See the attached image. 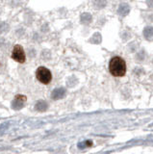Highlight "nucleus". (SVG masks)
<instances>
[{
    "label": "nucleus",
    "mask_w": 153,
    "mask_h": 154,
    "mask_svg": "<svg viewBox=\"0 0 153 154\" xmlns=\"http://www.w3.org/2000/svg\"><path fill=\"white\" fill-rule=\"evenodd\" d=\"M110 73L115 77H122L126 73V63L121 57H114L109 63Z\"/></svg>",
    "instance_id": "f257e3e1"
},
{
    "label": "nucleus",
    "mask_w": 153,
    "mask_h": 154,
    "mask_svg": "<svg viewBox=\"0 0 153 154\" xmlns=\"http://www.w3.org/2000/svg\"><path fill=\"white\" fill-rule=\"evenodd\" d=\"M36 77L41 83L42 84H49L52 80V74L48 69L45 66H40L36 71Z\"/></svg>",
    "instance_id": "f03ea898"
},
{
    "label": "nucleus",
    "mask_w": 153,
    "mask_h": 154,
    "mask_svg": "<svg viewBox=\"0 0 153 154\" xmlns=\"http://www.w3.org/2000/svg\"><path fill=\"white\" fill-rule=\"evenodd\" d=\"M12 58L16 62L20 63V64H23L26 61V56L25 52L23 50V47L20 45H17L14 47V49L12 51Z\"/></svg>",
    "instance_id": "7ed1b4c3"
},
{
    "label": "nucleus",
    "mask_w": 153,
    "mask_h": 154,
    "mask_svg": "<svg viewBox=\"0 0 153 154\" xmlns=\"http://www.w3.org/2000/svg\"><path fill=\"white\" fill-rule=\"evenodd\" d=\"M26 96L23 95V94H17L15 99L13 100V103H12V107L13 109L15 110H20L23 108V106L25 105L26 102Z\"/></svg>",
    "instance_id": "20e7f679"
},
{
    "label": "nucleus",
    "mask_w": 153,
    "mask_h": 154,
    "mask_svg": "<svg viewBox=\"0 0 153 154\" xmlns=\"http://www.w3.org/2000/svg\"><path fill=\"white\" fill-rule=\"evenodd\" d=\"M64 93H65V91L63 89H57V90H54L53 91H52L51 96L53 99H59V98L64 96Z\"/></svg>",
    "instance_id": "39448f33"
},
{
    "label": "nucleus",
    "mask_w": 153,
    "mask_h": 154,
    "mask_svg": "<svg viewBox=\"0 0 153 154\" xmlns=\"http://www.w3.org/2000/svg\"><path fill=\"white\" fill-rule=\"evenodd\" d=\"M46 108H47V104L44 100H39L37 102L36 106H35V109L37 111H41V112H44V111H45Z\"/></svg>",
    "instance_id": "423d86ee"
}]
</instances>
